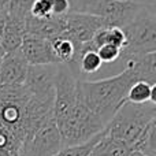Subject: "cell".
Returning <instances> with one entry per match:
<instances>
[{
	"instance_id": "ac0fdd59",
	"label": "cell",
	"mask_w": 156,
	"mask_h": 156,
	"mask_svg": "<svg viewBox=\"0 0 156 156\" xmlns=\"http://www.w3.org/2000/svg\"><path fill=\"white\" fill-rule=\"evenodd\" d=\"M34 0H10L8 4V16L19 19V21H26V16L29 15L30 5Z\"/></svg>"
},
{
	"instance_id": "5bb4252c",
	"label": "cell",
	"mask_w": 156,
	"mask_h": 156,
	"mask_svg": "<svg viewBox=\"0 0 156 156\" xmlns=\"http://www.w3.org/2000/svg\"><path fill=\"white\" fill-rule=\"evenodd\" d=\"M77 43L71 41L66 36H59L51 40V48L54 52V56L58 63H66L70 65L73 62L77 52Z\"/></svg>"
},
{
	"instance_id": "6da1fadb",
	"label": "cell",
	"mask_w": 156,
	"mask_h": 156,
	"mask_svg": "<svg viewBox=\"0 0 156 156\" xmlns=\"http://www.w3.org/2000/svg\"><path fill=\"white\" fill-rule=\"evenodd\" d=\"M136 81L137 78L127 67L101 80H81L80 97L83 105L107 126L116 110L123 104L127 90Z\"/></svg>"
},
{
	"instance_id": "e0dca14e",
	"label": "cell",
	"mask_w": 156,
	"mask_h": 156,
	"mask_svg": "<svg viewBox=\"0 0 156 156\" xmlns=\"http://www.w3.org/2000/svg\"><path fill=\"white\" fill-rule=\"evenodd\" d=\"M103 134H104V130H103L101 133H99L97 136H94L93 138H90L89 141L83 143V144L62 148L55 156H89V154H90V151H92V148H93L94 144H96L97 141L101 138Z\"/></svg>"
},
{
	"instance_id": "603a6c76",
	"label": "cell",
	"mask_w": 156,
	"mask_h": 156,
	"mask_svg": "<svg viewBox=\"0 0 156 156\" xmlns=\"http://www.w3.org/2000/svg\"><path fill=\"white\" fill-rule=\"evenodd\" d=\"M130 156H143L141 154H138V152H132V155Z\"/></svg>"
},
{
	"instance_id": "cb8c5ba5",
	"label": "cell",
	"mask_w": 156,
	"mask_h": 156,
	"mask_svg": "<svg viewBox=\"0 0 156 156\" xmlns=\"http://www.w3.org/2000/svg\"><path fill=\"white\" fill-rule=\"evenodd\" d=\"M3 55H4V52H3V49H2V47H0V58L3 56Z\"/></svg>"
},
{
	"instance_id": "9c48e42d",
	"label": "cell",
	"mask_w": 156,
	"mask_h": 156,
	"mask_svg": "<svg viewBox=\"0 0 156 156\" xmlns=\"http://www.w3.org/2000/svg\"><path fill=\"white\" fill-rule=\"evenodd\" d=\"M63 30H65V18L34 19L27 15L25 21V36L26 37L51 41L52 38L62 36Z\"/></svg>"
},
{
	"instance_id": "4fadbf2b",
	"label": "cell",
	"mask_w": 156,
	"mask_h": 156,
	"mask_svg": "<svg viewBox=\"0 0 156 156\" xmlns=\"http://www.w3.org/2000/svg\"><path fill=\"white\" fill-rule=\"evenodd\" d=\"M89 44H90L94 49H97L101 45H107L108 44V45H114L123 51L127 45V41H126V36H125L123 30H122L121 27L107 26V27L100 29L99 32L93 36V38L89 41Z\"/></svg>"
},
{
	"instance_id": "3957f363",
	"label": "cell",
	"mask_w": 156,
	"mask_h": 156,
	"mask_svg": "<svg viewBox=\"0 0 156 156\" xmlns=\"http://www.w3.org/2000/svg\"><path fill=\"white\" fill-rule=\"evenodd\" d=\"M56 126L63 148L86 143L105 129V125L83 105L80 96L71 114Z\"/></svg>"
},
{
	"instance_id": "8992f818",
	"label": "cell",
	"mask_w": 156,
	"mask_h": 156,
	"mask_svg": "<svg viewBox=\"0 0 156 156\" xmlns=\"http://www.w3.org/2000/svg\"><path fill=\"white\" fill-rule=\"evenodd\" d=\"M62 148L59 130L52 118L33 134L25 148L23 156H55Z\"/></svg>"
},
{
	"instance_id": "2e32d148",
	"label": "cell",
	"mask_w": 156,
	"mask_h": 156,
	"mask_svg": "<svg viewBox=\"0 0 156 156\" xmlns=\"http://www.w3.org/2000/svg\"><path fill=\"white\" fill-rule=\"evenodd\" d=\"M156 119L151 122L140 134L133 145V152H138L143 156H156Z\"/></svg>"
},
{
	"instance_id": "7a4b0ae2",
	"label": "cell",
	"mask_w": 156,
	"mask_h": 156,
	"mask_svg": "<svg viewBox=\"0 0 156 156\" xmlns=\"http://www.w3.org/2000/svg\"><path fill=\"white\" fill-rule=\"evenodd\" d=\"M154 119H156V103L133 104L123 101L107 123L105 133L133 148L140 134Z\"/></svg>"
},
{
	"instance_id": "8fae6325",
	"label": "cell",
	"mask_w": 156,
	"mask_h": 156,
	"mask_svg": "<svg viewBox=\"0 0 156 156\" xmlns=\"http://www.w3.org/2000/svg\"><path fill=\"white\" fill-rule=\"evenodd\" d=\"M23 37H25V22L7 15L4 30H3L2 38H0V47H2L3 52L7 54V52L19 49L22 45V41H23Z\"/></svg>"
},
{
	"instance_id": "9a60e30c",
	"label": "cell",
	"mask_w": 156,
	"mask_h": 156,
	"mask_svg": "<svg viewBox=\"0 0 156 156\" xmlns=\"http://www.w3.org/2000/svg\"><path fill=\"white\" fill-rule=\"evenodd\" d=\"M155 88L156 85H151L145 81H136L127 90L125 101L133 103V104H145L149 101L156 103Z\"/></svg>"
},
{
	"instance_id": "277c9868",
	"label": "cell",
	"mask_w": 156,
	"mask_h": 156,
	"mask_svg": "<svg viewBox=\"0 0 156 156\" xmlns=\"http://www.w3.org/2000/svg\"><path fill=\"white\" fill-rule=\"evenodd\" d=\"M122 30L127 41L122 54L156 52V5H143Z\"/></svg>"
},
{
	"instance_id": "7c38bea8",
	"label": "cell",
	"mask_w": 156,
	"mask_h": 156,
	"mask_svg": "<svg viewBox=\"0 0 156 156\" xmlns=\"http://www.w3.org/2000/svg\"><path fill=\"white\" fill-rule=\"evenodd\" d=\"M132 152V147L125 144L123 141L107 136L104 129V134L94 144L89 156H130Z\"/></svg>"
},
{
	"instance_id": "5b68a950",
	"label": "cell",
	"mask_w": 156,
	"mask_h": 156,
	"mask_svg": "<svg viewBox=\"0 0 156 156\" xmlns=\"http://www.w3.org/2000/svg\"><path fill=\"white\" fill-rule=\"evenodd\" d=\"M107 26L111 25L104 18L82 12H69L65 16L63 36L77 44H86L100 29Z\"/></svg>"
},
{
	"instance_id": "7402d4cb",
	"label": "cell",
	"mask_w": 156,
	"mask_h": 156,
	"mask_svg": "<svg viewBox=\"0 0 156 156\" xmlns=\"http://www.w3.org/2000/svg\"><path fill=\"white\" fill-rule=\"evenodd\" d=\"M7 15L8 14H5V12H0V38H2L3 30H4V25H5V21H7Z\"/></svg>"
},
{
	"instance_id": "44dd1931",
	"label": "cell",
	"mask_w": 156,
	"mask_h": 156,
	"mask_svg": "<svg viewBox=\"0 0 156 156\" xmlns=\"http://www.w3.org/2000/svg\"><path fill=\"white\" fill-rule=\"evenodd\" d=\"M118 2H130V3H137V4L156 5V0H118Z\"/></svg>"
},
{
	"instance_id": "d6986e66",
	"label": "cell",
	"mask_w": 156,
	"mask_h": 156,
	"mask_svg": "<svg viewBox=\"0 0 156 156\" xmlns=\"http://www.w3.org/2000/svg\"><path fill=\"white\" fill-rule=\"evenodd\" d=\"M97 55H99L100 60H101L103 66H111V65H115V63L121 62V58H122V49L116 48L114 45H101L96 49Z\"/></svg>"
},
{
	"instance_id": "ffe728a7",
	"label": "cell",
	"mask_w": 156,
	"mask_h": 156,
	"mask_svg": "<svg viewBox=\"0 0 156 156\" xmlns=\"http://www.w3.org/2000/svg\"><path fill=\"white\" fill-rule=\"evenodd\" d=\"M29 16L34 19H51L52 16V5L51 0H34L30 5Z\"/></svg>"
},
{
	"instance_id": "ba28073f",
	"label": "cell",
	"mask_w": 156,
	"mask_h": 156,
	"mask_svg": "<svg viewBox=\"0 0 156 156\" xmlns=\"http://www.w3.org/2000/svg\"><path fill=\"white\" fill-rule=\"evenodd\" d=\"M27 66L21 48L4 54L0 58V85H22Z\"/></svg>"
},
{
	"instance_id": "30bf717a",
	"label": "cell",
	"mask_w": 156,
	"mask_h": 156,
	"mask_svg": "<svg viewBox=\"0 0 156 156\" xmlns=\"http://www.w3.org/2000/svg\"><path fill=\"white\" fill-rule=\"evenodd\" d=\"M21 51L27 65H49L58 63L51 48V41L34 37H23Z\"/></svg>"
},
{
	"instance_id": "52a82bcc",
	"label": "cell",
	"mask_w": 156,
	"mask_h": 156,
	"mask_svg": "<svg viewBox=\"0 0 156 156\" xmlns=\"http://www.w3.org/2000/svg\"><path fill=\"white\" fill-rule=\"evenodd\" d=\"M58 74V63L49 65H29L22 85L33 94L47 96L55 94V81Z\"/></svg>"
}]
</instances>
